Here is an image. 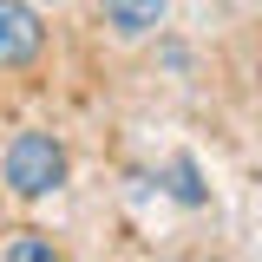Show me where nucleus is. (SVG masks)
I'll list each match as a JSON object with an SVG mask.
<instances>
[{
	"mask_svg": "<svg viewBox=\"0 0 262 262\" xmlns=\"http://www.w3.org/2000/svg\"><path fill=\"white\" fill-rule=\"evenodd\" d=\"M0 177L13 196H53L66 184V151L53 131H13L7 158H0Z\"/></svg>",
	"mask_w": 262,
	"mask_h": 262,
	"instance_id": "f257e3e1",
	"label": "nucleus"
},
{
	"mask_svg": "<svg viewBox=\"0 0 262 262\" xmlns=\"http://www.w3.org/2000/svg\"><path fill=\"white\" fill-rule=\"evenodd\" d=\"M98 13H105V27L118 33V39H144V33L164 27L170 0H98Z\"/></svg>",
	"mask_w": 262,
	"mask_h": 262,
	"instance_id": "7ed1b4c3",
	"label": "nucleus"
},
{
	"mask_svg": "<svg viewBox=\"0 0 262 262\" xmlns=\"http://www.w3.org/2000/svg\"><path fill=\"white\" fill-rule=\"evenodd\" d=\"M46 53V27H39V7L33 0H0V66L20 72Z\"/></svg>",
	"mask_w": 262,
	"mask_h": 262,
	"instance_id": "f03ea898",
	"label": "nucleus"
},
{
	"mask_svg": "<svg viewBox=\"0 0 262 262\" xmlns=\"http://www.w3.org/2000/svg\"><path fill=\"white\" fill-rule=\"evenodd\" d=\"M39 7H59V0H39Z\"/></svg>",
	"mask_w": 262,
	"mask_h": 262,
	"instance_id": "39448f33",
	"label": "nucleus"
},
{
	"mask_svg": "<svg viewBox=\"0 0 262 262\" xmlns=\"http://www.w3.org/2000/svg\"><path fill=\"white\" fill-rule=\"evenodd\" d=\"M53 249L39 243V236H20V243H7V262H46Z\"/></svg>",
	"mask_w": 262,
	"mask_h": 262,
	"instance_id": "20e7f679",
	"label": "nucleus"
}]
</instances>
